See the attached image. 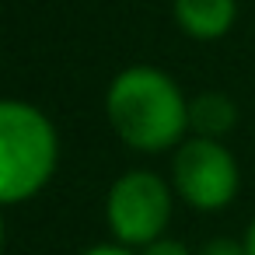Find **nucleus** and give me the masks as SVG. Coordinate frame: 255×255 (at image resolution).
I'll return each instance as SVG.
<instances>
[{"label": "nucleus", "instance_id": "nucleus-1", "mask_svg": "<svg viewBox=\"0 0 255 255\" xmlns=\"http://www.w3.org/2000/svg\"><path fill=\"white\" fill-rule=\"evenodd\" d=\"M105 116L116 136L140 150L161 154L185 140L189 133V102L182 88L157 67H126L112 77L105 95Z\"/></svg>", "mask_w": 255, "mask_h": 255}, {"label": "nucleus", "instance_id": "nucleus-2", "mask_svg": "<svg viewBox=\"0 0 255 255\" xmlns=\"http://www.w3.org/2000/svg\"><path fill=\"white\" fill-rule=\"evenodd\" d=\"M60 136L53 119L18 98H0V206L35 199L56 175Z\"/></svg>", "mask_w": 255, "mask_h": 255}, {"label": "nucleus", "instance_id": "nucleus-3", "mask_svg": "<svg viewBox=\"0 0 255 255\" xmlns=\"http://www.w3.org/2000/svg\"><path fill=\"white\" fill-rule=\"evenodd\" d=\"M171 206H175V189L157 171L133 168L112 182L105 196V220L119 245L140 252L143 245L164 238L171 224Z\"/></svg>", "mask_w": 255, "mask_h": 255}, {"label": "nucleus", "instance_id": "nucleus-4", "mask_svg": "<svg viewBox=\"0 0 255 255\" xmlns=\"http://www.w3.org/2000/svg\"><path fill=\"white\" fill-rule=\"evenodd\" d=\"M238 185H241L238 161L220 140L185 136L178 143L171 161V189L185 206L199 213H217L234 203Z\"/></svg>", "mask_w": 255, "mask_h": 255}, {"label": "nucleus", "instance_id": "nucleus-5", "mask_svg": "<svg viewBox=\"0 0 255 255\" xmlns=\"http://www.w3.org/2000/svg\"><path fill=\"white\" fill-rule=\"evenodd\" d=\"M238 14L234 0H175V21L189 39L213 42L231 32Z\"/></svg>", "mask_w": 255, "mask_h": 255}, {"label": "nucleus", "instance_id": "nucleus-6", "mask_svg": "<svg viewBox=\"0 0 255 255\" xmlns=\"http://www.w3.org/2000/svg\"><path fill=\"white\" fill-rule=\"evenodd\" d=\"M238 123V105L220 91H203L189 102V129L192 136L224 140Z\"/></svg>", "mask_w": 255, "mask_h": 255}, {"label": "nucleus", "instance_id": "nucleus-7", "mask_svg": "<svg viewBox=\"0 0 255 255\" xmlns=\"http://www.w3.org/2000/svg\"><path fill=\"white\" fill-rule=\"evenodd\" d=\"M136 255H192V248L185 245V241H178V238H157V241H150V245H143Z\"/></svg>", "mask_w": 255, "mask_h": 255}, {"label": "nucleus", "instance_id": "nucleus-8", "mask_svg": "<svg viewBox=\"0 0 255 255\" xmlns=\"http://www.w3.org/2000/svg\"><path fill=\"white\" fill-rule=\"evenodd\" d=\"M196 255H248V252H245V241H234V238H210Z\"/></svg>", "mask_w": 255, "mask_h": 255}, {"label": "nucleus", "instance_id": "nucleus-9", "mask_svg": "<svg viewBox=\"0 0 255 255\" xmlns=\"http://www.w3.org/2000/svg\"><path fill=\"white\" fill-rule=\"evenodd\" d=\"M77 255H136V252L126 248V245H119V241H105V245H91V248H84Z\"/></svg>", "mask_w": 255, "mask_h": 255}, {"label": "nucleus", "instance_id": "nucleus-10", "mask_svg": "<svg viewBox=\"0 0 255 255\" xmlns=\"http://www.w3.org/2000/svg\"><path fill=\"white\" fill-rule=\"evenodd\" d=\"M241 241H245V252H248V255H255V217L248 220V227H245Z\"/></svg>", "mask_w": 255, "mask_h": 255}, {"label": "nucleus", "instance_id": "nucleus-11", "mask_svg": "<svg viewBox=\"0 0 255 255\" xmlns=\"http://www.w3.org/2000/svg\"><path fill=\"white\" fill-rule=\"evenodd\" d=\"M0 255H4V217H0Z\"/></svg>", "mask_w": 255, "mask_h": 255}]
</instances>
